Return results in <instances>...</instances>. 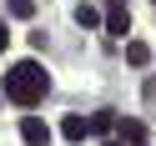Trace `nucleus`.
Masks as SVG:
<instances>
[{
    "label": "nucleus",
    "instance_id": "f257e3e1",
    "mask_svg": "<svg viewBox=\"0 0 156 146\" xmlns=\"http://www.w3.org/2000/svg\"><path fill=\"white\" fill-rule=\"evenodd\" d=\"M45 86H51V76L41 71V61H15L10 71H5V96H10L15 106L45 101Z\"/></svg>",
    "mask_w": 156,
    "mask_h": 146
},
{
    "label": "nucleus",
    "instance_id": "f03ea898",
    "mask_svg": "<svg viewBox=\"0 0 156 146\" xmlns=\"http://www.w3.org/2000/svg\"><path fill=\"white\" fill-rule=\"evenodd\" d=\"M106 30H111V35H126V30H131V10H126V0H106Z\"/></svg>",
    "mask_w": 156,
    "mask_h": 146
},
{
    "label": "nucleus",
    "instance_id": "7ed1b4c3",
    "mask_svg": "<svg viewBox=\"0 0 156 146\" xmlns=\"http://www.w3.org/2000/svg\"><path fill=\"white\" fill-rule=\"evenodd\" d=\"M20 136H25V146H45V141H51V126H45L41 116H25V121H20Z\"/></svg>",
    "mask_w": 156,
    "mask_h": 146
},
{
    "label": "nucleus",
    "instance_id": "20e7f679",
    "mask_svg": "<svg viewBox=\"0 0 156 146\" xmlns=\"http://www.w3.org/2000/svg\"><path fill=\"white\" fill-rule=\"evenodd\" d=\"M116 131H121V146L131 141V146H146V126L136 121V116H126V121H116Z\"/></svg>",
    "mask_w": 156,
    "mask_h": 146
},
{
    "label": "nucleus",
    "instance_id": "39448f33",
    "mask_svg": "<svg viewBox=\"0 0 156 146\" xmlns=\"http://www.w3.org/2000/svg\"><path fill=\"white\" fill-rule=\"evenodd\" d=\"M86 131H91V126H86V116H66V126H61V136H66V141H81Z\"/></svg>",
    "mask_w": 156,
    "mask_h": 146
},
{
    "label": "nucleus",
    "instance_id": "423d86ee",
    "mask_svg": "<svg viewBox=\"0 0 156 146\" xmlns=\"http://www.w3.org/2000/svg\"><path fill=\"white\" fill-rule=\"evenodd\" d=\"M86 126H91L96 136H106V131H116V116L111 111H96V116H86Z\"/></svg>",
    "mask_w": 156,
    "mask_h": 146
},
{
    "label": "nucleus",
    "instance_id": "0eeeda50",
    "mask_svg": "<svg viewBox=\"0 0 156 146\" xmlns=\"http://www.w3.org/2000/svg\"><path fill=\"white\" fill-rule=\"evenodd\" d=\"M96 20H101V10H96V5H76V25H86V30H91Z\"/></svg>",
    "mask_w": 156,
    "mask_h": 146
},
{
    "label": "nucleus",
    "instance_id": "6e6552de",
    "mask_svg": "<svg viewBox=\"0 0 156 146\" xmlns=\"http://www.w3.org/2000/svg\"><path fill=\"white\" fill-rule=\"evenodd\" d=\"M146 55H151V51H146L141 41H131V45H126V61H131V66H146Z\"/></svg>",
    "mask_w": 156,
    "mask_h": 146
},
{
    "label": "nucleus",
    "instance_id": "1a4fd4ad",
    "mask_svg": "<svg viewBox=\"0 0 156 146\" xmlns=\"http://www.w3.org/2000/svg\"><path fill=\"white\" fill-rule=\"evenodd\" d=\"M10 15H20V20H30V15H35V0H10Z\"/></svg>",
    "mask_w": 156,
    "mask_h": 146
},
{
    "label": "nucleus",
    "instance_id": "9d476101",
    "mask_svg": "<svg viewBox=\"0 0 156 146\" xmlns=\"http://www.w3.org/2000/svg\"><path fill=\"white\" fill-rule=\"evenodd\" d=\"M5 45H10V30H5V25H0V51H5Z\"/></svg>",
    "mask_w": 156,
    "mask_h": 146
},
{
    "label": "nucleus",
    "instance_id": "9b49d317",
    "mask_svg": "<svg viewBox=\"0 0 156 146\" xmlns=\"http://www.w3.org/2000/svg\"><path fill=\"white\" fill-rule=\"evenodd\" d=\"M106 146H121V141H106Z\"/></svg>",
    "mask_w": 156,
    "mask_h": 146
}]
</instances>
